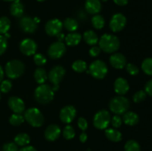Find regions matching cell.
<instances>
[{
  "mask_svg": "<svg viewBox=\"0 0 152 151\" xmlns=\"http://www.w3.org/2000/svg\"><path fill=\"white\" fill-rule=\"evenodd\" d=\"M99 44L101 50L105 53H114L120 47V40L116 36L105 33L101 36Z\"/></svg>",
  "mask_w": 152,
  "mask_h": 151,
  "instance_id": "obj_1",
  "label": "cell"
},
{
  "mask_svg": "<svg viewBox=\"0 0 152 151\" xmlns=\"http://www.w3.org/2000/svg\"><path fill=\"white\" fill-rule=\"evenodd\" d=\"M52 87L46 84H40L34 92V97L38 103L45 105L51 102L54 97V93Z\"/></svg>",
  "mask_w": 152,
  "mask_h": 151,
  "instance_id": "obj_2",
  "label": "cell"
},
{
  "mask_svg": "<svg viewBox=\"0 0 152 151\" xmlns=\"http://www.w3.org/2000/svg\"><path fill=\"white\" fill-rule=\"evenodd\" d=\"M130 107V102L124 96H116L111 100L109 108L111 111L117 115H123L127 112Z\"/></svg>",
  "mask_w": 152,
  "mask_h": 151,
  "instance_id": "obj_3",
  "label": "cell"
},
{
  "mask_svg": "<svg viewBox=\"0 0 152 151\" xmlns=\"http://www.w3.org/2000/svg\"><path fill=\"white\" fill-rule=\"evenodd\" d=\"M24 118L31 126L34 127H41L44 123V116L39 109L31 107L25 111Z\"/></svg>",
  "mask_w": 152,
  "mask_h": 151,
  "instance_id": "obj_4",
  "label": "cell"
},
{
  "mask_svg": "<svg viewBox=\"0 0 152 151\" xmlns=\"http://www.w3.org/2000/svg\"><path fill=\"white\" fill-rule=\"evenodd\" d=\"M25 71V65L19 60H12L5 66V73L8 78L14 79L19 78Z\"/></svg>",
  "mask_w": 152,
  "mask_h": 151,
  "instance_id": "obj_5",
  "label": "cell"
},
{
  "mask_svg": "<svg viewBox=\"0 0 152 151\" xmlns=\"http://www.w3.org/2000/svg\"><path fill=\"white\" fill-rule=\"evenodd\" d=\"M88 73H90L94 78L102 79L107 75L108 67L103 61L96 60L91 64Z\"/></svg>",
  "mask_w": 152,
  "mask_h": 151,
  "instance_id": "obj_6",
  "label": "cell"
},
{
  "mask_svg": "<svg viewBox=\"0 0 152 151\" xmlns=\"http://www.w3.org/2000/svg\"><path fill=\"white\" fill-rule=\"evenodd\" d=\"M65 74V68L59 65L53 67L50 70L48 75V78L49 81L53 84L52 89L53 91H56L59 89V84L63 78Z\"/></svg>",
  "mask_w": 152,
  "mask_h": 151,
  "instance_id": "obj_7",
  "label": "cell"
},
{
  "mask_svg": "<svg viewBox=\"0 0 152 151\" xmlns=\"http://www.w3.org/2000/svg\"><path fill=\"white\" fill-rule=\"evenodd\" d=\"M111 115L108 111L105 110H99L95 114L94 117V125L96 129L105 130L109 125L111 122Z\"/></svg>",
  "mask_w": 152,
  "mask_h": 151,
  "instance_id": "obj_8",
  "label": "cell"
},
{
  "mask_svg": "<svg viewBox=\"0 0 152 151\" xmlns=\"http://www.w3.org/2000/svg\"><path fill=\"white\" fill-rule=\"evenodd\" d=\"M66 51L65 44L62 41H56L51 44L49 47L48 53L50 58L53 59H57L62 57Z\"/></svg>",
  "mask_w": 152,
  "mask_h": 151,
  "instance_id": "obj_9",
  "label": "cell"
},
{
  "mask_svg": "<svg viewBox=\"0 0 152 151\" xmlns=\"http://www.w3.org/2000/svg\"><path fill=\"white\" fill-rule=\"evenodd\" d=\"M126 22L127 20L124 15L122 13H116L110 21V29L114 33L121 31L126 26Z\"/></svg>",
  "mask_w": 152,
  "mask_h": 151,
  "instance_id": "obj_10",
  "label": "cell"
},
{
  "mask_svg": "<svg viewBox=\"0 0 152 151\" xmlns=\"http://www.w3.org/2000/svg\"><path fill=\"white\" fill-rule=\"evenodd\" d=\"M20 51L26 56H32L35 54L37 50V44L31 38H25L19 44Z\"/></svg>",
  "mask_w": 152,
  "mask_h": 151,
  "instance_id": "obj_11",
  "label": "cell"
},
{
  "mask_svg": "<svg viewBox=\"0 0 152 151\" xmlns=\"http://www.w3.org/2000/svg\"><path fill=\"white\" fill-rule=\"evenodd\" d=\"M63 27V24L59 19H53L48 21L45 25V31L47 34L50 36H57L59 33H61Z\"/></svg>",
  "mask_w": 152,
  "mask_h": 151,
  "instance_id": "obj_12",
  "label": "cell"
},
{
  "mask_svg": "<svg viewBox=\"0 0 152 151\" xmlns=\"http://www.w3.org/2000/svg\"><path fill=\"white\" fill-rule=\"evenodd\" d=\"M76 115H77L76 108L72 105H67L61 110L59 113V118L63 123L69 124L74 119Z\"/></svg>",
  "mask_w": 152,
  "mask_h": 151,
  "instance_id": "obj_13",
  "label": "cell"
},
{
  "mask_svg": "<svg viewBox=\"0 0 152 151\" xmlns=\"http://www.w3.org/2000/svg\"><path fill=\"white\" fill-rule=\"evenodd\" d=\"M19 28L25 33H33L37 30V24L36 23L34 19L29 16H24L19 21Z\"/></svg>",
  "mask_w": 152,
  "mask_h": 151,
  "instance_id": "obj_14",
  "label": "cell"
},
{
  "mask_svg": "<svg viewBox=\"0 0 152 151\" xmlns=\"http://www.w3.org/2000/svg\"><path fill=\"white\" fill-rule=\"evenodd\" d=\"M8 106L14 113L22 114L25 109V103L22 99L16 96H12L8 99Z\"/></svg>",
  "mask_w": 152,
  "mask_h": 151,
  "instance_id": "obj_15",
  "label": "cell"
},
{
  "mask_svg": "<svg viewBox=\"0 0 152 151\" xmlns=\"http://www.w3.org/2000/svg\"><path fill=\"white\" fill-rule=\"evenodd\" d=\"M110 64L114 68L120 70L126 67L127 61L124 55L120 53H116L111 55L110 57Z\"/></svg>",
  "mask_w": 152,
  "mask_h": 151,
  "instance_id": "obj_16",
  "label": "cell"
},
{
  "mask_svg": "<svg viewBox=\"0 0 152 151\" xmlns=\"http://www.w3.org/2000/svg\"><path fill=\"white\" fill-rule=\"evenodd\" d=\"M61 134V129L56 124H50L45 131V137L48 141L53 142L59 137Z\"/></svg>",
  "mask_w": 152,
  "mask_h": 151,
  "instance_id": "obj_17",
  "label": "cell"
},
{
  "mask_svg": "<svg viewBox=\"0 0 152 151\" xmlns=\"http://www.w3.org/2000/svg\"><path fill=\"white\" fill-rule=\"evenodd\" d=\"M114 90L117 94L123 96L127 93L129 90V84L127 80L120 77L116 79L114 82Z\"/></svg>",
  "mask_w": 152,
  "mask_h": 151,
  "instance_id": "obj_18",
  "label": "cell"
},
{
  "mask_svg": "<svg viewBox=\"0 0 152 151\" xmlns=\"http://www.w3.org/2000/svg\"><path fill=\"white\" fill-rule=\"evenodd\" d=\"M85 7L90 14H96L101 10V2L99 0H86Z\"/></svg>",
  "mask_w": 152,
  "mask_h": 151,
  "instance_id": "obj_19",
  "label": "cell"
},
{
  "mask_svg": "<svg viewBox=\"0 0 152 151\" xmlns=\"http://www.w3.org/2000/svg\"><path fill=\"white\" fill-rule=\"evenodd\" d=\"M10 13L13 16L16 18H19L23 15L24 6L22 3H20L19 0H14L13 4H11L10 8Z\"/></svg>",
  "mask_w": 152,
  "mask_h": 151,
  "instance_id": "obj_20",
  "label": "cell"
},
{
  "mask_svg": "<svg viewBox=\"0 0 152 151\" xmlns=\"http://www.w3.org/2000/svg\"><path fill=\"white\" fill-rule=\"evenodd\" d=\"M123 120L127 125L134 126L139 122V116L137 114L132 111H127L123 114Z\"/></svg>",
  "mask_w": 152,
  "mask_h": 151,
  "instance_id": "obj_21",
  "label": "cell"
},
{
  "mask_svg": "<svg viewBox=\"0 0 152 151\" xmlns=\"http://www.w3.org/2000/svg\"><path fill=\"white\" fill-rule=\"evenodd\" d=\"M107 139L114 142H118L122 140V133L119 130L113 128L106 129L105 131Z\"/></svg>",
  "mask_w": 152,
  "mask_h": 151,
  "instance_id": "obj_22",
  "label": "cell"
},
{
  "mask_svg": "<svg viewBox=\"0 0 152 151\" xmlns=\"http://www.w3.org/2000/svg\"><path fill=\"white\" fill-rule=\"evenodd\" d=\"M82 36L80 33L75 32H72L68 33L65 36V40L66 44L68 46H76L79 44V43L81 41Z\"/></svg>",
  "mask_w": 152,
  "mask_h": 151,
  "instance_id": "obj_23",
  "label": "cell"
},
{
  "mask_svg": "<svg viewBox=\"0 0 152 151\" xmlns=\"http://www.w3.org/2000/svg\"><path fill=\"white\" fill-rule=\"evenodd\" d=\"M85 41L89 45H95L99 41V38L96 33L93 30H87L83 34Z\"/></svg>",
  "mask_w": 152,
  "mask_h": 151,
  "instance_id": "obj_24",
  "label": "cell"
},
{
  "mask_svg": "<svg viewBox=\"0 0 152 151\" xmlns=\"http://www.w3.org/2000/svg\"><path fill=\"white\" fill-rule=\"evenodd\" d=\"M34 78L38 84H42L48 78V74L44 68H39L34 72Z\"/></svg>",
  "mask_w": 152,
  "mask_h": 151,
  "instance_id": "obj_25",
  "label": "cell"
},
{
  "mask_svg": "<svg viewBox=\"0 0 152 151\" xmlns=\"http://www.w3.org/2000/svg\"><path fill=\"white\" fill-rule=\"evenodd\" d=\"M14 143L17 146H27L30 143V136L27 133H19L14 138Z\"/></svg>",
  "mask_w": 152,
  "mask_h": 151,
  "instance_id": "obj_26",
  "label": "cell"
},
{
  "mask_svg": "<svg viewBox=\"0 0 152 151\" xmlns=\"http://www.w3.org/2000/svg\"><path fill=\"white\" fill-rule=\"evenodd\" d=\"M64 27L67 30L70 31V32H74L78 29V22L76 19H73V18H67L63 23Z\"/></svg>",
  "mask_w": 152,
  "mask_h": 151,
  "instance_id": "obj_27",
  "label": "cell"
},
{
  "mask_svg": "<svg viewBox=\"0 0 152 151\" xmlns=\"http://www.w3.org/2000/svg\"><path fill=\"white\" fill-rule=\"evenodd\" d=\"M10 28V21L7 17L0 18V34L7 33Z\"/></svg>",
  "mask_w": 152,
  "mask_h": 151,
  "instance_id": "obj_28",
  "label": "cell"
},
{
  "mask_svg": "<svg viewBox=\"0 0 152 151\" xmlns=\"http://www.w3.org/2000/svg\"><path fill=\"white\" fill-rule=\"evenodd\" d=\"M72 68L77 73H83L87 70V64L83 60H77L73 63Z\"/></svg>",
  "mask_w": 152,
  "mask_h": 151,
  "instance_id": "obj_29",
  "label": "cell"
},
{
  "mask_svg": "<svg viewBox=\"0 0 152 151\" xmlns=\"http://www.w3.org/2000/svg\"><path fill=\"white\" fill-rule=\"evenodd\" d=\"M91 22L93 26L96 29H102L105 25V19L100 15H95L91 19Z\"/></svg>",
  "mask_w": 152,
  "mask_h": 151,
  "instance_id": "obj_30",
  "label": "cell"
},
{
  "mask_svg": "<svg viewBox=\"0 0 152 151\" xmlns=\"http://www.w3.org/2000/svg\"><path fill=\"white\" fill-rule=\"evenodd\" d=\"M125 151H141L139 143L135 140H129L124 147Z\"/></svg>",
  "mask_w": 152,
  "mask_h": 151,
  "instance_id": "obj_31",
  "label": "cell"
},
{
  "mask_svg": "<svg viewBox=\"0 0 152 151\" xmlns=\"http://www.w3.org/2000/svg\"><path fill=\"white\" fill-rule=\"evenodd\" d=\"M142 70L145 74L152 76V58H146L142 63Z\"/></svg>",
  "mask_w": 152,
  "mask_h": 151,
  "instance_id": "obj_32",
  "label": "cell"
},
{
  "mask_svg": "<svg viewBox=\"0 0 152 151\" xmlns=\"http://www.w3.org/2000/svg\"><path fill=\"white\" fill-rule=\"evenodd\" d=\"M10 124L13 126H19L25 121V118L22 114L13 113L9 119Z\"/></svg>",
  "mask_w": 152,
  "mask_h": 151,
  "instance_id": "obj_33",
  "label": "cell"
},
{
  "mask_svg": "<svg viewBox=\"0 0 152 151\" xmlns=\"http://www.w3.org/2000/svg\"><path fill=\"white\" fill-rule=\"evenodd\" d=\"M63 137L67 140H71V139H74L75 136V130H74V127L71 125H67L66 127L64 128L63 130Z\"/></svg>",
  "mask_w": 152,
  "mask_h": 151,
  "instance_id": "obj_34",
  "label": "cell"
},
{
  "mask_svg": "<svg viewBox=\"0 0 152 151\" xmlns=\"http://www.w3.org/2000/svg\"><path fill=\"white\" fill-rule=\"evenodd\" d=\"M146 93L145 90H139V91L136 92L133 96V101L135 103H140L144 101L146 98Z\"/></svg>",
  "mask_w": 152,
  "mask_h": 151,
  "instance_id": "obj_35",
  "label": "cell"
},
{
  "mask_svg": "<svg viewBox=\"0 0 152 151\" xmlns=\"http://www.w3.org/2000/svg\"><path fill=\"white\" fill-rule=\"evenodd\" d=\"M34 61L35 64L38 66H42L47 62V59L41 53H37L34 56Z\"/></svg>",
  "mask_w": 152,
  "mask_h": 151,
  "instance_id": "obj_36",
  "label": "cell"
},
{
  "mask_svg": "<svg viewBox=\"0 0 152 151\" xmlns=\"http://www.w3.org/2000/svg\"><path fill=\"white\" fill-rule=\"evenodd\" d=\"M11 87L12 83L9 80H4V81H1V84H0V90L4 93H8L10 89H11Z\"/></svg>",
  "mask_w": 152,
  "mask_h": 151,
  "instance_id": "obj_37",
  "label": "cell"
},
{
  "mask_svg": "<svg viewBox=\"0 0 152 151\" xmlns=\"http://www.w3.org/2000/svg\"><path fill=\"white\" fill-rule=\"evenodd\" d=\"M126 70L129 73L130 75L132 76H137L139 73V68L136 66L135 65L132 63L126 64Z\"/></svg>",
  "mask_w": 152,
  "mask_h": 151,
  "instance_id": "obj_38",
  "label": "cell"
},
{
  "mask_svg": "<svg viewBox=\"0 0 152 151\" xmlns=\"http://www.w3.org/2000/svg\"><path fill=\"white\" fill-rule=\"evenodd\" d=\"M7 47V38L2 35H0V56L5 52Z\"/></svg>",
  "mask_w": 152,
  "mask_h": 151,
  "instance_id": "obj_39",
  "label": "cell"
},
{
  "mask_svg": "<svg viewBox=\"0 0 152 151\" xmlns=\"http://www.w3.org/2000/svg\"><path fill=\"white\" fill-rule=\"evenodd\" d=\"M2 151H19L17 145L13 142H8L3 145Z\"/></svg>",
  "mask_w": 152,
  "mask_h": 151,
  "instance_id": "obj_40",
  "label": "cell"
},
{
  "mask_svg": "<svg viewBox=\"0 0 152 151\" xmlns=\"http://www.w3.org/2000/svg\"><path fill=\"white\" fill-rule=\"evenodd\" d=\"M111 121V124H112V126L114 128H119L122 125V123H123V119H122V118L119 115H116L113 116Z\"/></svg>",
  "mask_w": 152,
  "mask_h": 151,
  "instance_id": "obj_41",
  "label": "cell"
},
{
  "mask_svg": "<svg viewBox=\"0 0 152 151\" xmlns=\"http://www.w3.org/2000/svg\"><path fill=\"white\" fill-rule=\"evenodd\" d=\"M77 124H78V127H80V130H82L83 131H86L88 129V122L85 118L80 117L77 121Z\"/></svg>",
  "mask_w": 152,
  "mask_h": 151,
  "instance_id": "obj_42",
  "label": "cell"
},
{
  "mask_svg": "<svg viewBox=\"0 0 152 151\" xmlns=\"http://www.w3.org/2000/svg\"><path fill=\"white\" fill-rule=\"evenodd\" d=\"M101 52V49L99 47H97V46H93L89 50V54H90L91 56L92 57H96L99 55Z\"/></svg>",
  "mask_w": 152,
  "mask_h": 151,
  "instance_id": "obj_43",
  "label": "cell"
},
{
  "mask_svg": "<svg viewBox=\"0 0 152 151\" xmlns=\"http://www.w3.org/2000/svg\"><path fill=\"white\" fill-rule=\"evenodd\" d=\"M145 91L146 94L152 96V79L149 80L145 86Z\"/></svg>",
  "mask_w": 152,
  "mask_h": 151,
  "instance_id": "obj_44",
  "label": "cell"
},
{
  "mask_svg": "<svg viewBox=\"0 0 152 151\" xmlns=\"http://www.w3.org/2000/svg\"><path fill=\"white\" fill-rule=\"evenodd\" d=\"M19 151H37V150L33 146H28V145H27V146L23 147L20 150H19Z\"/></svg>",
  "mask_w": 152,
  "mask_h": 151,
  "instance_id": "obj_45",
  "label": "cell"
},
{
  "mask_svg": "<svg viewBox=\"0 0 152 151\" xmlns=\"http://www.w3.org/2000/svg\"><path fill=\"white\" fill-rule=\"evenodd\" d=\"M114 1L115 4H117V5L125 6L128 4L129 0H114Z\"/></svg>",
  "mask_w": 152,
  "mask_h": 151,
  "instance_id": "obj_46",
  "label": "cell"
},
{
  "mask_svg": "<svg viewBox=\"0 0 152 151\" xmlns=\"http://www.w3.org/2000/svg\"><path fill=\"white\" fill-rule=\"evenodd\" d=\"M87 139H88V136L85 132H83V133H82L81 134H80V142H83V143H85V142L87 141Z\"/></svg>",
  "mask_w": 152,
  "mask_h": 151,
  "instance_id": "obj_47",
  "label": "cell"
},
{
  "mask_svg": "<svg viewBox=\"0 0 152 151\" xmlns=\"http://www.w3.org/2000/svg\"><path fill=\"white\" fill-rule=\"evenodd\" d=\"M56 37H57V38H58V41H62V42L65 38L64 33H59L56 36Z\"/></svg>",
  "mask_w": 152,
  "mask_h": 151,
  "instance_id": "obj_48",
  "label": "cell"
},
{
  "mask_svg": "<svg viewBox=\"0 0 152 151\" xmlns=\"http://www.w3.org/2000/svg\"><path fill=\"white\" fill-rule=\"evenodd\" d=\"M3 78H4V70H3L2 68L0 65V82H1L3 80Z\"/></svg>",
  "mask_w": 152,
  "mask_h": 151,
  "instance_id": "obj_49",
  "label": "cell"
},
{
  "mask_svg": "<svg viewBox=\"0 0 152 151\" xmlns=\"http://www.w3.org/2000/svg\"><path fill=\"white\" fill-rule=\"evenodd\" d=\"M34 21H35V22H36V23H39V19H38V18H37V17H36V18H34Z\"/></svg>",
  "mask_w": 152,
  "mask_h": 151,
  "instance_id": "obj_50",
  "label": "cell"
},
{
  "mask_svg": "<svg viewBox=\"0 0 152 151\" xmlns=\"http://www.w3.org/2000/svg\"><path fill=\"white\" fill-rule=\"evenodd\" d=\"M3 1H13L14 0H3Z\"/></svg>",
  "mask_w": 152,
  "mask_h": 151,
  "instance_id": "obj_51",
  "label": "cell"
},
{
  "mask_svg": "<svg viewBox=\"0 0 152 151\" xmlns=\"http://www.w3.org/2000/svg\"><path fill=\"white\" fill-rule=\"evenodd\" d=\"M37 1H44L45 0H37Z\"/></svg>",
  "mask_w": 152,
  "mask_h": 151,
  "instance_id": "obj_52",
  "label": "cell"
},
{
  "mask_svg": "<svg viewBox=\"0 0 152 151\" xmlns=\"http://www.w3.org/2000/svg\"><path fill=\"white\" fill-rule=\"evenodd\" d=\"M102 1H108V0H102Z\"/></svg>",
  "mask_w": 152,
  "mask_h": 151,
  "instance_id": "obj_53",
  "label": "cell"
},
{
  "mask_svg": "<svg viewBox=\"0 0 152 151\" xmlns=\"http://www.w3.org/2000/svg\"><path fill=\"white\" fill-rule=\"evenodd\" d=\"M0 99H1V94H0Z\"/></svg>",
  "mask_w": 152,
  "mask_h": 151,
  "instance_id": "obj_54",
  "label": "cell"
}]
</instances>
